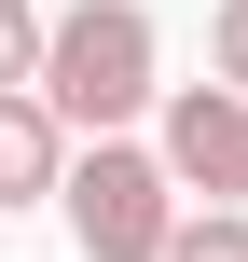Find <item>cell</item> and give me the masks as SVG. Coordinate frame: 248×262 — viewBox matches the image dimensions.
Segmentation results:
<instances>
[{"label":"cell","mask_w":248,"mask_h":262,"mask_svg":"<svg viewBox=\"0 0 248 262\" xmlns=\"http://www.w3.org/2000/svg\"><path fill=\"white\" fill-rule=\"evenodd\" d=\"M41 111L97 152L124 138L138 111H166V41H152V0H69L55 41H41Z\"/></svg>","instance_id":"cell-1"},{"label":"cell","mask_w":248,"mask_h":262,"mask_svg":"<svg viewBox=\"0 0 248 262\" xmlns=\"http://www.w3.org/2000/svg\"><path fill=\"white\" fill-rule=\"evenodd\" d=\"M69 235H83V262H166L179 249V180H166V152H138V138H97V152H69Z\"/></svg>","instance_id":"cell-2"},{"label":"cell","mask_w":248,"mask_h":262,"mask_svg":"<svg viewBox=\"0 0 248 262\" xmlns=\"http://www.w3.org/2000/svg\"><path fill=\"white\" fill-rule=\"evenodd\" d=\"M166 180L179 193H207V207H235L248 221V97L235 83H166Z\"/></svg>","instance_id":"cell-3"},{"label":"cell","mask_w":248,"mask_h":262,"mask_svg":"<svg viewBox=\"0 0 248 262\" xmlns=\"http://www.w3.org/2000/svg\"><path fill=\"white\" fill-rule=\"evenodd\" d=\"M41 193H69V124L41 97H0V207H41Z\"/></svg>","instance_id":"cell-4"},{"label":"cell","mask_w":248,"mask_h":262,"mask_svg":"<svg viewBox=\"0 0 248 262\" xmlns=\"http://www.w3.org/2000/svg\"><path fill=\"white\" fill-rule=\"evenodd\" d=\"M41 41H55V14L41 0H0V97H41Z\"/></svg>","instance_id":"cell-5"},{"label":"cell","mask_w":248,"mask_h":262,"mask_svg":"<svg viewBox=\"0 0 248 262\" xmlns=\"http://www.w3.org/2000/svg\"><path fill=\"white\" fill-rule=\"evenodd\" d=\"M166 262H248V221H235V207H193V221H179V249H166Z\"/></svg>","instance_id":"cell-6"},{"label":"cell","mask_w":248,"mask_h":262,"mask_svg":"<svg viewBox=\"0 0 248 262\" xmlns=\"http://www.w3.org/2000/svg\"><path fill=\"white\" fill-rule=\"evenodd\" d=\"M207 55H221V83L248 97V0H221V14H207Z\"/></svg>","instance_id":"cell-7"}]
</instances>
